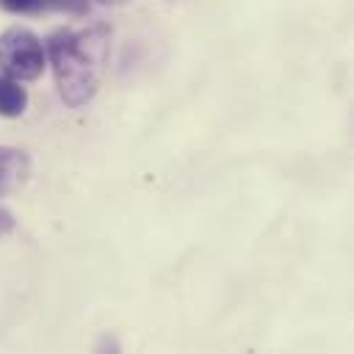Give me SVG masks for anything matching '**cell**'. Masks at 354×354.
Listing matches in <instances>:
<instances>
[{"label": "cell", "instance_id": "1", "mask_svg": "<svg viewBox=\"0 0 354 354\" xmlns=\"http://www.w3.org/2000/svg\"><path fill=\"white\" fill-rule=\"evenodd\" d=\"M94 30L75 33L69 28H58L47 36L44 53L55 72L58 94L69 108L86 105L97 91V69H100V53L91 50Z\"/></svg>", "mask_w": 354, "mask_h": 354}, {"label": "cell", "instance_id": "2", "mask_svg": "<svg viewBox=\"0 0 354 354\" xmlns=\"http://www.w3.org/2000/svg\"><path fill=\"white\" fill-rule=\"evenodd\" d=\"M47 66L41 39L28 28H6L0 33V69L17 80H36Z\"/></svg>", "mask_w": 354, "mask_h": 354}, {"label": "cell", "instance_id": "3", "mask_svg": "<svg viewBox=\"0 0 354 354\" xmlns=\"http://www.w3.org/2000/svg\"><path fill=\"white\" fill-rule=\"evenodd\" d=\"M28 155L14 147H0V196L17 191L28 180Z\"/></svg>", "mask_w": 354, "mask_h": 354}, {"label": "cell", "instance_id": "4", "mask_svg": "<svg viewBox=\"0 0 354 354\" xmlns=\"http://www.w3.org/2000/svg\"><path fill=\"white\" fill-rule=\"evenodd\" d=\"M19 83L22 80H17V77L0 75V116H6V119H17L28 108V91Z\"/></svg>", "mask_w": 354, "mask_h": 354}, {"label": "cell", "instance_id": "5", "mask_svg": "<svg viewBox=\"0 0 354 354\" xmlns=\"http://www.w3.org/2000/svg\"><path fill=\"white\" fill-rule=\"evenodd\" d=\"M0 8L8 14H41L58 11V0H0Z\"/></svg>", "mask_w": 354, "mask_h": 354}, {"label": "cell", "instance_id": "6", "mask_svg": "<svg viewBox=\"0 0 354 354\" xmlns=\"http://www.w3.org/2000/svg\"><path fill=\"white\" fill-rule=\"evenodd\" d=\"M14 230V216L6 210V207H0V235H6V232H11Z\"/></svg>", "mask_w": 354, "mask_h": 354}, {"label": "cell", "instance_id": "7", "mask_svg": "<svg viewBox=\"0 0 354 354\" xmlns=\"http://www.w3.org/2000/svg\"><path fill=\"white\" fill-rule=\"evenodd\" d=\"M97 3H102V6H122V3H127V0H97Z\"/></svg>", "mask_w": 354, "mask_h": 354}]
</instances>
